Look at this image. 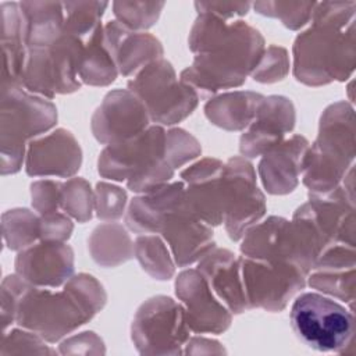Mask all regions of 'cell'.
Segmentation results:
<instances>
[{
	"label": "cell",
	"instance_id": "28",
	"mask_svg": "<svg viewBox=\"0 0 356 356\" xmlns=\"http://www.w3.org/2000/svg\"><path fill=\"white\" fill-rule=\"evenodd\" d=\"M78 75L90 86H108L115 81L118 70L103 43V25L85 42Z\"/></svg>",
	"mask_w": 356,
	"mask_h": 356
},
{
	"label": "cell",
	"instance_id": "45",
	"mask_svg": "<svg viewBox=\"0 0 356 356\" xmlns=\"http://www.w3.org/2000/svg\"><path fill=\"white\" fill-rule=\"evenodd\" d=\"M197 14L209 13L224 21H229L235 17H243L249 13L252 3L249 1H195Z\"/></svg>",
	"mask_w": 356,
	"mask_h": 356
},
{
	"label": "cell",
	"instance_id": "36",
	"mask_svg": "<svg viewBox=\"0 0 356 356\" xmlns=\"http://www.w3.org/2000/svg\"><path fill=\"white\" fill-rule=\"evenodd\" d=\"M58 352L49 346L36 332L26 328H14L4 331L0 355H57Z\"/></svg>",
	"mask_w": 356,
	"mask_h": 356
},
{
	"label": "cell",
	"instance_id": "18",
	"mask_svg": "<svg viewBox=\"0 0 356 356\" xmlns=\"http://www.w3.org/2000/svg\"><path fill=\"white\" fill-rule=\"evenodd\" d=\"M14 267L35 286L60 288L74 275V250L67 242L39 241L18 252Z\"/></svg>",
	"mask_w": 356,
	"mask_h": 356
},
{
	"label": "cell",
	"instance_id": "9",
	"mask_svg": "<svg viewBox=\"0 0 356 356\" xmlns=\"http://www.w3.org/2000/svg\"><path fill=\"white\" fill-rule=\"evenodd\" d=\"M85 42L63 33L54 43L29 47L22 75V88L29 93L53 99L81 89L79 65Z\"/></svg>",
	"mask_w": 356,
	"mask_h": 356
},
{
	"label": "cell",
	"instance_id": "30",
	"mask_svg": "<svg viewBox=\"0 0 356 356\" xmlns=\"http://www.w3.org/2000/svg\"><path fill=\"white\" fill-rule=\"evenodd\" d=\"M1 231L7 248L19 252L40 241V216L25 207L7 210L1 216Z\"/></svg>",
	"mask_w": 356,
	"mask_h": 356
},
{
	"label": "cell",
	"instance_id": "22",
	"mask_svg": "<svg viewBox=\"0 0 356 356\" xmlns=\"http://www.w3.org/2000/svg\"><path fill=\"white\" fill-rule=\"evenodd\" d=\"M309 146V140L296 134L261 156L257 171L270 195H286L295 191Z\"/></svg>",
	"mask_w": 356,
	"mask_h": 356
},
{
	"label": "cell",
	"instance_id": "44",
	"mask_svg": "<svg viewBox=\"0 0 356 356\" xmlns=\"http://www.w3.org/2000/svg\"><path fill=\"white\" fill-rule=\"evenodd\" d=\"M74 231L71 217L64 211L40 216V241L65 242Z\"/></svg>",
	"mask_w": 356,
	"mask_h": 356
},
{
	"label": "cell",
	"instance_id": "19",
	"mask_svg": "<svg viewBox=\"0 0 356 356\" xmlns=\"http://www.w3.org/2000/svg\"><path fill=\"white\" fill-rule=\"evenodd\" d=\"M82 149L72 132L57 128L32 139L25 156V171L29 177L72 178L81 168Z\"/></svg>",
	"mask_w": 356,
	"mask_h": 356
},
{
	"label": "cell",
	"instance_id": "37",
	"mask_svg": "<svg viewBox=\"0 0 356 356\" xmlns=\"http://www.w3.org/2000/svg\"><path fill=\"white\" fill-rule=\"evenodd\" d=\"M202 153L200 142L182 128H171L165 136V160L174 168H181Z\"/></svg>",
	"mask_w": 356,
	"mask_h": 356
},
{
	"label": "cell",
	"instance_id": "24",
	"mask_svg": "<svg viewBox=\"0 0 356 356\" xmlns=\"http://www.w3.org/2000/svg\"><path fill=\"white\" fill-rule=\"evenodd\" d=\"M184 181H171L135 196L125 211V225L135 234H160L165 216L184 204Z\"/></svg>",
	"mask_w": 356,
	"mask_h": 356
},
{
	"label": "cell",
	"instance_id": "20",
	"mask_svg": "<svg viewBox=\"0 0 356 356\" xmlns=\"http://www.w3.org/2000/svg\"><path fill=\"white\" fill-rule=\"evenodd\" d=\"M160 234L178 267L197 263L216 246L213 227L196 218L185 204L165 216Z\"/></svg>",
	"mask_w": 356,
	"mask_h": 356
},
{
	"label": "cell",
	"instance_id": "21",
	"mask_svg": "<svg viewBox=\"0 0 356 356\" xmlns=\"http://www.w3.org/2000/svg\"><path fill=\"white\" fill-rule=\"evenodd\" d=\"M103 43L122 76L136 75L164 54L163 44L156 36L147 32H134L117 19L103 25Z\"/></svg>",
	"mask_w": 356,
	"mask_h": 356
},
{
	"label": "cell",
	"instance_id": "11",
	"mask_svg": "<svg viewBox=\"0 0 356 356\" xmlns=\"http://www.w3.org/2000/svg\"><path fill=\"white\" fill-rule=\"evenodd\" d=\"M241 253L256 260L292 263L306 275L314 267V253L300 227L278 216H270L248 229L241 242Z\"/></svg>",
	"mask_w": 356,
	"mask_h": 356
},
{
	"label": "cell",
	"instance_id": "39",
	"mask_svg": "<svg viewBox=\"0 0 356 356\" xmlns=\"http://www.w3.org/2000/svg\"><path fill=\"white\" fill-rule=\"evenodd\" d=\"M128 195L125 189L100 181L95 189V211L102 221H115L125 216Z\"/></svg>",
	"mask_w": 356,
	"mask_h": 356
},
{
	"label": "cell",
	"instance_id": "41",
	"mask_svg": "<svg viewBox=\"0 0 356 356\" xmlns=\"http://www.w3.org/2000/svg\"><path fill=\"white\" fill-rule=\"evenodd\" d=\"M355 1H323L316 3L312 24H325L345 28L355 22Z\"/></svg>",
	"mask_w": 356,
	"mask_h": 356
},
{
	"label": "cell",
	"instance_id": "3",
	"mask_svg": "<svg viewBox=\"0 0 356 356\" xmlns=\"http://www.w3.org/2000/svg\"><path fill=\"white\" fill-rule=\"evenodd\" d=\"M355 165V113L342 100L330 104L320 117L318 135L309 146L302 181L309 193L324 195L338 188Z\"/></svg>",
	"mask_w": 356,
	"mask_h": 356
},
{
	"label": "cell",
	"instance_id": "7",
	"mask_svg": "<svg viewBox=\"0 0 356 356\" xmlns=\"http://www.w3.org/2000/svg\"><path fill=\"white\" fill-rule=\"evenodd\" d=\"M289 318L296 337L318 352L345 353L353 343V310L323 293H299L292 303Z\"/></svg>",
	"mask_w": 356,
	"mask_h": 356
},
{
	"label": "cell",
	"instance_id": "8",
	"mask_svg": "<svg viewBox=\"0 0 356 356\" xmlns=\"http://www.w3.org/2000/svg\"><path fill=\"white\" fill-rule=\"evenodd\" d=\"M132 92L146 107L150 121L171 127L189 117L199 104L197 93L182 82L165 58L156 60L128 81Z\"/></svg>",
	"mask_w": 356,
	"mask_h": 356
},
{
	"label": "cell",
	"instance_id": "5",
	"mask_svg": "<svg viewBox=\"0 0 356 356\" xmlns=\"http://www.w3.org/2000/svg\"><path fill=\"white\" fill-rule=\"evenodd\" d=\"M293 76L307 86L343 82L355 71V22L345 26L312 24L300 32L292 47Z\"/></svg>",
	"mask_w": 356,
	"mask_h": 356
},
{
	"label": "cell",
	"instance_id": "33",
	"mask_svg": "<svg viewBox=\"0 0 356 356\" xmlns=\"http://www.w3.org/2000/svg\"><path fill=\"white\" fill-rule=\"evenodd\" d=\"M61 210L78 222H86L92 218L95 210V191L86 179L72 177L63 182Z\"/></svg>",
	"mask_w": 356,
	"mask_h": 356
},
{
	"label": "cell",
	"instance_id": "42",
	"mask_svg": "<svg viewBox=\"0 0 356 356\" xmlns=\"http://www.w3.org/2000/svg\"><path fill=\"white\" fill-rule=\"evenodd\" d=\"M26 285L28 281H25L17 273L4 277L1 282V323L4 331H7V328L15 323L18 300Z\"/></svg>",
	"mask_w": 356,
	"mask_h": 356
},
{
	"label": "cell",
	"instance_id": "26",
	"mask_svg": "<svg viewBox=\"0 0 356 356\" xmlns=\"http://www.w3.org/2000/svg\"><path fill=\"white\" fill-rule=\"evenodd\" d=\"M90 257L100 267H117L135 257V243L127 229L114 221L97 225L88 238Z\"/></svg>",
	"mask_w": 356,
	"mask_h": 356
},
{
	"label": "cell",
	"instance_id": "31",
	"mask_svg": "<svg viewBox=\"0 0 356 356\" xmlns=\"http://www.w3.org/2000/svg\"><path fill=\"white\" fill-rule=\"evenodd\" d=\"M110 6L107 1H65L64 33L86 42L100 26L102 17Z\"/></svg>",
	"mask_w": 356,
	"mask_h": 356
},
{
	"label": "cell",
	"instance_id": "10",
	"mask_svg": "<svg viewBox=\"0 0 356 356\" xmlns=\"http://www.w3.org/2000/svg\"><path fill=\"white\" fill-rule=\"evenodd\" d=\"M131 338L140 355H182L191 338L182 303L165 295L145 300L135 312Z\"/></svg>",
	"mask_w": 356,
	"mask_h": 356
},
{
	"label": "cell",
	"instance_id": "32",
	"mask_svg": "<svg viewBox=\"0 0 356 356\" xmlns=\"http://www.w3.org/2000/svg\"><path fill=\"white\" fill-rule=\"evenodd\" d=\"M306 284L321 292L345 302L350 310L355 305V268L343 270H312Z\"/></svg>",
	"mask_w": 356,
	"mask_h": 356
},
{
	"label": "cell",
	"instance_id": "14",
	"mask_svg": "<svg viewBox=\"0 0 356 356\" xmlns=\"http://www.w3.org/2000/svg\"><path fill=\"white\" fill-rule=\"evenodd\" d=\"M150 127L145 104L128 89L110 90L90 118L92 134L102 145H113Z\"/></svg>",
	"mask_w": 356,
	"mask_h": 356
},
{
	"label": "cell",
	"instance_id": "29",
	"mask_svg": "<svg viewBox=\"0 0 356 356\" xmlns=\"http://www.w3.org/2000/svg\"><path fill=\"white\" fill-rule=\"evenodd\" d=\"M134 243L136 260L152 278L167 281L174 277L177 264L161 236L156 234L138 235Z\"/></svg>",
	"mask_w": 356,
	"mask_h": 356
},
{
	"label": "cell",
	"instance_id": "25",
	"mask_svg": "<svg viewBox=\"0 0 356 356\" xmlns=\"http://www.w3.org/2000/svg\"><path fill=\"white\" fill-rule=\"evenodd\" d=\"M264 96L252 90L216 95L204 104L206 118L225 131H243L254 120Z\"/></svg>",
	"mask_w": 356,
	"mask_h": 356
},
{
	"label": "cell",
	"instance_id": "12",
	"mask_svg": "<svg viewBox=\"0 0 356 356\" xmlns=\"http://www.w3.org/2000/svg\"><path fill=\"white\" fill-rule=\"evenodd\" d=\"M239 264L249 309L282 312L307 285V275L288 261L273 263L239 256Z\"/></svg>",
	"mask_w": 356,
	"mask_h": 356
},
{
	"label": "cell",
	"instance_id": "46",
	"mask_svg": "<svg viewBox=\"0 0 356 356\" xmlns=\"http://www.w3.org/2000/svg\"><path fill=\"white\" fill-rule=\"evenodd\" d=\"M185 355H221L227 353L224 346L210 338H203V337H191L184 348Z\"/></svg>",
	"mask_w": 356,
	"mask_h": 356
},
{
	"label": "cell",
	"instance_id": "23",
	"mask_svg": "<svg viewBox=\"0 0 356 356\" xmlns=\"http://www.w3.org/2000/svg\"><path fill=\"white\" fill-rule=\"evenodd\" d=\"M197 270L207 281L213 293L232 314H241L249 309L242 282L239 256L228 249L214 246L197 261Z\"/></svg>",
	"mask_w": 356,
	"mask_h": 356
},
{
	"label": "cell",
	"instance_id": "35",
	"mask_svg": "<svg viewBox=\"0 0 356 356\" xmlns=\"http://www.w3.org/2000/svg\"><path fill=\"white\" fill-rule=\"evenodd\" d=\"M164 1H114L115 19L134 32H145L160 18Z\"/></svg>",
	"mask_w": 356,
	"mask_h": 356
},
{
	"label": "cell",
	"instance_id": "34",
	"mask_svg": "<svg viewBox=\"0 0 356 356\" xmlns=\"http://www.w3.org/2000/svg\"><path fill=\"white\" fill-rule=\"evenodd\" d=\"M316 1H256L252 7L257 14L277 18L291 29L299 31L312 21Z\"/></svg>",
	"mask_w": 356,
	"mask_h": 356
},
{
	"label": "cell",
	"instance_id": "40",
	"mask_svg": "<svg viewBox=\"0 0 356 356\" xmlns=\"http://www.w3.org/2000/svg\"><path fill=\"white\" fill-rule=\"evenodd\" d=\"M63 182L57 179H39L31 184V202L39 216L51 214L61 209Z\"/></svg>",
	"mask_w": 356,
	"mask_h": 356
},
{
	"label": "cell",
	"instance_id": "17",
	"mask_svg": "<svg viewBox=\"0 0 356 356\" xmlns=\"http://www.w3.org/2000/svg\"><path fill=\"white\" fill-rule=\"evenodd\" d=\"M296 111L291 99L281 95L264 96L252 124L239 139V152L245 159L266 154L280 145L295 128Z\"/></svg>",
	"mask_w": 356,
	"mask_h": 356
},
{
	"label": "cell",
	"instance_id": "6",
	"mask_svg": "<svg viewBox=\"0 0 356 356\" xmlns=\"http://www.w3.org/2000/svg\"><path fill=\"white\" fill-rule=\"evenodd\" d=\"M1 175L21 170L26 142L57 124V108L50 99L29 93L22 86H1L0 108Z\"/></svg>",
	"mask_w": 356,
	"mask_h": 356
},
{
	"label": "cell",
	"instance_id": "13",
	"mask_svg": "<svg viewBox=\"0 0 356 356\" xmlns=\"http://www.w3.org/2000/svg\"><path fill=\"white\" fill-rule=\"evenodd\" d=\"M222 185L225 202L222 224L232 241H241L246 231L264 217L266 197L257 186L253 164L242 156H234L224 163Z\"/></svg>",
	"mask_w": 356,
	"mask_h": 356
},
{
	"label": "cell",
	"instance_id": "27",
	"mask_svg": "<svg viewBox=\"0 0 356 356\" xmlns=\"http://www.w3.org/2000/svg\"><path fill=\"white\" fill-rule=\"evenodd\" d=\"M28 24V47L54 43L64 33V7L60 1H19Z\"/></svg>",
	"mask_w": 356,
	"mask_h": 356
},
{
	"label": "cell",
	"instance_id": "2",
	"mask_svg": "<svg viewBox=\"0 0 356 356\" xmlns=\"http://www.w3.org/2000/svg\"><path fill=\"white\" fill-rule=\"evenodd\" d=\"M106 302L104 286L88 273L74 274L61 291L28 282L18 300L15 323L54 343L89 323Z\"/></svg>",
	"mask_w": 356,
	"mask_h": 356
},
{
	"label": "cell",
	"instance_id": "38",
	"mask_svg": "<svg viewBox=\"0 0 356 356\" xmlns=\"http://www.w3.org/2000/svg\"><path fill=\"white\" fill-rule=\"evenodd\" d=\"M289 56L285 47L270 44L264 49L257 65L252 71L250 76L260 83H275L286 78L289 74Z\"/></svg>",
	"mask_w": 356,
	"mask_h": 356
},
{
	"label": "cell",
	"instance_id": "16",
	"mask_svg": "<svg viewBox=\"0 0 356 356\" xmlns=\"http://www.w3.org/2000/svg\"><path fill=\"white\" fill-rule=\"evenodd\" d=\"M224 163L204 157L181 171L185 184V207L210 227L224 222L225 202L222 185Z\"/></svg>",
	"mask_w": 356,
	"mask_h": 356
},
{
	"label": "cell",
	"instance_id": "43",
	"mask_svg": "<svg viewBox=\"0 0 356 356\" xmlns=\"http://www.w3.org/2000/svg\"><path fill=\"white\" fill-rule=\"evenodd\" d=\"M58 353L61 355H76V353H83V355H99V353H106L104 342L103 339L95 332V331H83L78 332L75 335L67 337L61 343Z\"/></svg>",
	"mask_w": 356,
	"mask_h": 356
},
{
	"label": "cell",
	"instance_id": "4",
	"mask_svg": "<svg viewBox=\"0 0 356 356\" xmlns=\"http://www.w3.org/2000/svg\"><path fill=\"white\" fill-rule=\"evenodd\" d=\"M165 136L164 127L154 124L134 138L106 145L97 160L100 177L125 181L138 195L171 182L175 170L165 160Z\"/></svg>",
	"mask_w": 356,
	"mask_h": 356
},
{
	"label": "cell",
	"instance_id": "1",
	"mask_svg": "<svg viewBox=\"0 0 356 356\" xmlns=\"http://www.w3.org/2000/svg\"><path fill=\"white\" fill-rule=\"evenodd\" d=\"M188 46L195 58L179 79L200 100H209L221 89L239 88L246 82L264 53L266 42L256 28L241 19L228 22L200 13L189 31Z\"/></svg>",
	"mask_w": 356,
	"mask_h": 356
},
{
	"label": "cell",
	"instance_id": "15",
	"mask_svg": "<svg viewBox=\"0 0 356 356\" xmlns=\"http://www.w3.org/2000/svg\"><path fill=\"white\" fill-rule=\"evenodd\" d=\"M175 295L181 300L186 323L196 334H222L232 323V313L213 293L197 268H188L175 278Z\"/></svg>",
	"mask_w": 356,
	"mask_h": 356
}]
</instances>
